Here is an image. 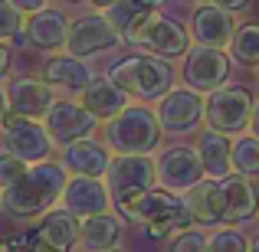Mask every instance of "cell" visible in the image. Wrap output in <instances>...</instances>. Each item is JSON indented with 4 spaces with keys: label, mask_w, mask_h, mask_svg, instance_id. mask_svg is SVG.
Here are the masks:
<instances>
[{
    "label": "cell",
    "mask_w": 259,
    "mask_h": 252,
    "mask_svg": "<svg viewBox=\"0 0 259 252\" xmlns=\"http://www.w3.org/2000/svg\"><path fill=\"white\" fill-rule=\"evenodd\" d=\"M66 183H69V170L63 167V161H39V164H30L20 183L0 190V207L10 220L20 223L43 220L63 200Z\"/></svg>",
    "instance_id": "cell-1"
},
{
    "label": "cell",
    "mask_w": 259,
    "mask_h": 252,
    "mask_svg": "<svg viewBox=\"0 0 259 252\" xmlns=\"http://www.w3.org/2000/svg\"><path fill=\"white\" fill-rule=\"evenodd\" d=\"M108 79L128 92V98L161 102L174 88V66L161 56H128L112 66Z\"/></svg>",
    "instance_id": "cell-2"
},
{
    "label": "cell",
    "mask_w": 259,
    "mask_h": 252,
    "mask_svg": "<svg viewBox=\"0 0 259 252\" xmlns=\"http://www.w3.org/2000/svg\"><path fill=\"white\" fill-rule=\"evenodd\" d=\"M158 112L148 105H128L121 115L105 121V147L115 154H151L161 144Z\"/></svg>",
    "instance_id": "cell-3"
},
{
    "label": "cell",
    "mask_w": 259,
    "mask_h": 252,
    "mask_svg": "<svg viewBox=\"0 0 259 252\" xmlns=\"http://www.w3.org/2000/svg\"><path fill=\"white\" fill-rule=\"evenodd\" d=\"M253 95L243 85H223L203 98V125L210 131H220L227 138H236L249 128L253 118Z\"/></svg>",
    "instance_id": "cell-4"
},
{
    "label": "cell",
    "mask_w": 259,
    "mask_h": 252,
    "mask_svg": "<svg viewBox=\"0 0 259 252\" xmlns=\"http://www.w3.org/2000/svg\"><path fill=\"white\" fill-rule=\"evenodd\" d=\"M0 134H4V151L13 154V158H20V161H26V164L50 161L53 147H56L43 121L23 118V115H17V112H10V115L4 118Z\"/></svg>",
    "instance_id": "cell-5"
},
{
    "label": "cell",
    "mask_w": 259,
    "mask_h": 252,
    "mask_svg": "<svg viewBox=\"0 0 259 252\" xmlns=\"http://www.w3.org/2000/svg\"><path fill=\"white\" fill-rule=\"evenodd\" d=\"M118 43H121L118 30L105 20L102 10H89L82 17L69 20V36H66V53L69 56L89 59V56H99V53L112 49Z\"/></svg>",
    "instance_id": "cell-6"
},
{
    "label": "cell",
    "mask_w": 259,
    "mask_h": 252,
    "mask_svg": "<svg viewBox=\"0 0 259 252\" xmlns=\"http://www.w3.org/2000/svg\"><path fill=\"white\" fill-rule=\"evenodd\" d=\"M43 125H46V131H50L53 144L56 147H69V144H76V141H82V138H92L99 118L89 112L82 102L56 98V105L50 108V115L43 118Z\"/></svg>",
    "instance_id": "cell-7"
},
{
    "label": "cell",
    "mask_w": 259,
    "mask_h": 252,
    "mask_svg": "<svg viewBox=\"0 0 259 252\" xmlns=\"http://www.w3.org/2000/svg\"><path fill=\"white\" fill-rule=\"evenodd\" d=\"M158 121L164 134H187L203 125V95L190 85H174L164 98L158 102Z\"/></svg>",
    "instance_id": "cell-8"
},
{
    "label": "cell",
    "mask_w": 259,
    "mask_h": 252,
    "mask_svg": "<svg viewBox=\"0 0 259 252\" xmlns=\"http://www.w3.org/2000/svg\"><path fill=\"white\" fill-rule=\"evenodd\" d=\"M181 76H184V85H190L200 95H210V92L227 85L230 59L223 49H213V46H194V49H187Z\"/></svg>",
    "instance_id": "cell-9"
},
{
    "label": "cell",
    "mask_w": 259,
    "mask_h": 252,
    "mask_svg": "<svg viewBox=\"0 0 259 252\" xmlns=\"http://www.w3.org/2000/svg\"><path fill=\"white\" fill-rule=\"evenodd\" d=\"M158 183L171 193H184L190 190L194 183H200L203 177V164H200V154H197L194 144H171L158 154Z\"/></svg>",
    "instance_id": "cell-10"
},
{
    "label": "cell",
    "mask_w": 259,
    "mask_h": 252,
    "mask_svg": "<svg viewBox=\"0 0 259 252\" xmlns=\"http://www.w3.org/2000/svg\"><path fill=\"white\" fill-rule=\"evenodd\" d=\"M135 46H141V49H148L151 56H161V59L171 63V59H181L184 53L190 49V33L184 30L177 20L154 13V17L148 20V26L141 30V36L135 39Z\"/></svg>",
    "instance_id": "cell-11"
},
{
    "label": "cell",
    "mask_w": 259,
    "mask_h": 252,
    "mask_svg": "<svg viewBox=\"0 0 259 252\" xmlns=\"http://www.w3.org/2000/svg\"><path fill=\"white\" fill-rule=\"evenodd\" d=\"M63 207L69 210V213H76L79 220H85V216L108 213L115 203H112V190H108L105 177L72 174L69 183H66V190H63Z\"/></svg>",
    "instance_id": "cell-12"
},
{
    "label": "cell",
    "mask_w": 259,
    "mask_h": 252,
    "mask_svg": "<svg viewBox=\"0 0 259 252\" xmlns=\"http://www.w3.org/2000/svg\"><path fill=\"white\" fill-rule=\"evenodd\" d=\"M105 183L112 193L151 190V187H158V164L151 161V154H115L112 164H108Z\"/></svg>",
    "instance_id": "cell-13"
},
{
    "label": "cell",
    "mask_w": 259,
    "mask_h": 252,
    "mask_svg": "<svg viewBox=\"0 0 259 252\" xmlns=\"http://www.w3.org/2000/svg\"><path fill=\"white\" fill-rule=\"evenodd\" d=\"M7 95H10V108L23 118H36L43 121L50 115V108L56 105V88L46 82L43 76H20L7 85Z\"/></svg>",
    "instance_id": "cell-14"
},
{
    "label": "cell",
    "mask_w": 259,
    "mask_h": 252,
    "mask_svg": "<svg viewBox=\"0 0 259 252\" xmlns=\"http://www.w3.org/2000/svg\"><path fill=\"white\" fill-rule=\"evenodd\" d=\"M220 193H223V226H240V223L259 216V193L243 174L220 177Z\"/></svg>",
    "instance_id": "cell-15"
},
{
    "label": "cell",
    "mask_w": 259,
    "mask_h": 252,
    "mask_svg": "<svg viewBox=\"0 0 259 252\" xmlns=\"http://www.w3.org/2000/svg\"><path fill=\"white\" fill-rule=\"evenodd\" d=\"M236 33V17L230 10H220L213 4H203L194 10L190 20V39L197 46H213V49H227L230 39Z\"/></svg>",
    "instance_id": "cell-16"
},
{
    "label": "cell",
    "mask_w": 259,
    "mask_h": 252,
    "mask_svg": "<svg viewBox=\"0 0 259 252\" xmlns=\"http://www.w3.org/2000/svg\"><path fill=\"white\" fill-rule=\"evenodd\" d=\"M66 36H69V17H66L63 10L46 7V10L26 17L23 36H20V39H23L26 46H33V49L53 53V49H63V46H66Z\"/></svg>",
    "instance_id": "cell-17"
},
{
    "label": "cell",
    "mask_w": 259,
    "mask_h": 252,
    "mask_svg": "<svg viewBox=\"0 0 259 252\" xmlns=\"http://www.w3.org/2000/svg\"><path fill=\"white\" fill-rule=\"evenodd\" d=\"M43 79L56 88V92H66V95H82L85 88L95 82V76H92V69L85 66V59L69 56V53L46 59Z\"/></svg>",
    "instance_id": "cell-18"
},
{
    "label": "cell",
    "mask_w": 259,
    "mask_h": 252,
    "mask_svg": "<svg viewBox=\"0 0 259 252\" xmlns=\"http://www.w3.org/2000/svg\"><path fill=\"white\" fill-rule=\"evenodd\" d=\"M184 207H187L190 220H194L197 226H220V223H223L220 180L203 177L200 183H194L190 190H184Z\"/></svg>",
    "instance_id": "cell-19"
},
{
    "label": "cell",
    "mask_w": 259,
    "mask_h": 252,
    "mask_svg": "<svg viewBox=\"0 0 259 252\" xmlns=\"http://www.w3.org/2000/svg\"><path fill=\"white\" fill-rule=\"evenodd\" d=\"M108 164H112L108 147L99 144L95 138H82V141H76V144L63 147V167L72 170V174H79V177H105Z\"/></svg>",
    "instance_id": "cell-20"
},
{
    "label": "cell",
    "mask_w": 259,
    "mask_h": 252,
    "mask_svg": "<svg viewBox=\"0 0 259 252\" xmlns=\"http://www.w3.org/2000/svg\"><path fill=\"white\" fill-rule=\"evenodd\" d=\"M79 102H82L99 121H112L115 115H121L132 105V102H128V92H121L112 79H95V82L79 95Z\"/></svg>",
    "instance_id": "cell-21"
},
{
    "label": "cell",
    "mask_w": 259,
    "mask_h": 252,
    "mask_svg": "<svg viewBox=\"0 0 259 252\" xmlns=\"http://www.w3.org/2000/svg\"><path fill=\"white\" fill-rule=\"evenodd\" d=\"M79 242L89 252H102V249H118L121 242V220L108 210L99 216H85L79 220Z\"/></svg>",
    "instance_id": "cell-22"
},
{
    "label": "cell",
    "mask_w": 259,
    "mask_h": 252,
    "mask_svg": "<svg viewBox=\"0 0 259 252\" xmlns=\"http://www.w3.org/2000/svg\"><path fill=\"white\" fill-rule=\"evenodd\" d=\"M197 154H200V164H203V174L213 177V180H220V177L233 174V161H230V151H233V141L227 138V134L220 131H203L200 138H197Z\"/></svg>",
    "instance_id": "cell-23"
},
{
    "label": "cell",
    "mask_w": 259,
    "mask_h": 252,
    "mask_svg": "<svg viewBox=\"0 0 259 252\" xmlns=\"http://www.w3.org/2000/svg\"><path fill=\"white\" fill-rule=\"evenodd\" d=\"M102 13H105V20L118 30L121 43H135V39L141 36V30L148 26V20L158 10H145V7H138L135 0H115V4H108Z\"/></svg>",
    "instance_id": "cell-24"
},
{
    "label": "cell",
    "mask_w": 259,
    "mask_h": 252,
    "mask_svg": "<svg viewBox=\"0 0 259 252\" xmlns=\"http://www.w3.org/2000/svg\"><path fill=\"white\" fill-rule=\"evenodd\" d=\"M39 239L43 242H53L59 249H76L79 246V216L69 213V210H50V213L39 220Z\"/></svg>",
    "instance_id": "cell-25"
},
{
    "label": "cell",
    "mask_w": 259,
    "mask_h": 252,
    "mask_svg": "<svg viewBox=\"0 0 259 252\" xmlns=\"http://www.w3.org/2000/svg\"><path fill=\"white\" fill-rule=\"evenodd\" d=\"M230 56L240 66H259V23H243L236 26L233 39H230Z\"/></svg>",
    "instance_id": "cell-26"
},
{
    "label": "cell",
    "mask_w": 259,
    "mask_h": 252,
    "mask_svg": "<svg viewBox=\"0 0 259 252\" xmlns=\"http://www.w3.org/2000/svg\"><path fill=\"white\" fill-rule=\"evenodd\" d=\"M233 170L243 177H256L259 174V138L253 134H236L233 138V151H230Z\"/></svg>",
    "instance_id": "cell-27"
},
{
    "label": "cell",
    "mask_w": 259,
    "mask_h": 252,
    "mask_svg": "<svg viewBox=\"0 0 259 252\" xmlns=\"http://www.w3.org/2000/svg\"><path fill=\"white\" fill-rule=\"evenodd\" d=\"M210 252H249V239L240 226H220L210 233Z\"/></svg>",
    "instance_id": "cell-28"
},
{
    "label": "cell",
    "mask_w": 259,
    "mask_h": 252,
    "mask_svg": "<svg viewBox=\"0 0 259 252\" xmlns=\"http://www.w3.org/2000/svg\"><path fill=\"white\" fill-rule=\"evenodd\" d=\"M167 252H210V233L207 226H190L171 239Z\"/></svg>",
    "instance_id": "cell-29"
},
{
    "label": "cell",
    "mask_w": 259,
    "mask_h": 252,
    "mask_svg": "<svg viewBox=\"0 0 259 252\" xmlns=\"http://www.w3.org/2000/svg\"><path fill=\"white\" fill-rule=\"evenodd\" d=\"M23 23L26 17L10 4V0H0V43H10V39L23 36Z\"/></svg>",
    "instance_id": "cell-30"
},
{
    "label": "cell",
    "mask_w": 259,
    "mask_h": 252,
    "mask_svg": "<svg viewBox=\"0 0 259 252\" xmlns=\"http://www.w3.org/2000/svg\"><path fill=\"white\" fill-rule=\"evenodd\" d=\"M26 170H30V164L20 158H13V154H0V190L13 187V183H20L26 177Z\"/></svg>",
    "instance_id": "cell-31"
},
{
    "label": "cell",
    "mask_w": 259,
    "mask_h": 252,
    "mask_svg": "<svg viewBox=\"0 0 259 252\" xmlns=\"http://www.w3.org/2000/svg\"><path fill=\"white\" fill-rule=\"evenodd\" d=\"M13 7H17L23 17H33V13H39V10H46L50 7V0H10Z\"/></svg>",
    "instance_id": "cell-32"
},
{
    "label": "cell",
    "mask_w": 259,
    "mask_h": 252,
    "mask_svg": "<svg viewBox=\"0 0 259 252\" xmlns=\"http://www.w3.org/2000/svg\"><path fill=\"white\" fill-rule=\"evenodd\" d=\"M207 4L220 7V10H230V13H240V10H249V0H207Z\"/></svg>",
    "instance_id": "cell-33"
},
{
    "label": "cell",
    "mask_w": 259,
    "mask_h": 252,
    "mask_svg": "<svg viewBox=\"0 0 259 252\" xmlns=\"http://www.w3.org/2000/svg\"><path fill=\"white\" fill-rule=\"evenodd\" d=\"M10 59H13L10 43H0V79L7 76V69H10Z\"/></svg>",
    "instance_id": "cell-34"
},
{
    "label": "cell",
    "mask_w": 259,
    "mask_h": 252,
    "mask_svg": "<svg viewBox=\"0 0 259 252\" xmlns=\"http://www.w3.org/2000/svg\"><path fill=\"white\" fill-rule=\"evenodd\" d=\"M10 112H13V108H10V95H7V88H0V125H4V118Z\"/></svg>",
    "instance_id": "cell-35"
},
{
    "label": "cell",
    "mask_w": 259,
    "mask_h": 252,
    "mask_svg": "<svg viewBox=\"0 0 259 252\" xmlns=\"http://www.w3.org/2000/svg\"><path fill=\"white\" fill-rule=\"evenodd\" d=\"M33 252H69V249H59V246H53V242H43L36 236V246H33Z\"/></svg>",
    "instance_id": "cell-36"
},
{
    "label": "cell",
    "mask_w": 259,
    "mask_h": 252,
    "mask_svg": "<svg viewBox=\"0 0 259 252\" xmlns=\"http://www.w3.org/2000/svg\"><path fill=\"white\" fill-rule=\"evenodd\" d=\"M249 131H253V138H259V102L253 105V118H249Z\"/></svg>",
    "instance_id": "cell-37"
},
{
    "label": "cell",
    "mask_w": 259,
    "mask_h": 252,
    "mask_svg": "<svg viewBox=\"0 0 259 252\" xmlns=\"http://www.w3.org/2000/svg\"><path fill=\"white\" fill-rule=\"evenodd\" d=\"M138 7H145V10H161V7L167 4V0H135Z\"/></svg>",
    "instance_id": "cell-38"
},
{
    "label": "cell",
    "mask_w": 259,
    "mask_h": 252,
    "mask_svg": "<svg viewBox=\"0 0 259 252\" xmlns=\"http://www.w3.org/2000/svg\"><path fill=\"white\" fill-rule=\"evenodd\" d=\"M92 4H95V10H105V7L115 4V0H92Z\"/></svg>",
    "instance_id": "cell-39"
},
{
    "label": "cell",
    "mask_w": 259,
    "mask_h": 252,
    "mask_svg": "<svg viewBox=\"0 0 259 252\" xmlns=\"http://www.w3.org/2000/svg\"><path fill=\"white\" fill-rule=\"evenodd\" d=\"M249 252H259V236H253V239H249Z\"/></svg>",
    "instance_id": "cell-40"
},
{
    "label": "cell",
    "mask_w": 259,
    "mask_h": 252,
    "mask_svg": "<svg viewBox=\"0 0 259 252\" xmlns=\"http://www.w3.org/2000/svg\"><path fill=\"white\" fill-rule=\"evenodd\" d=\"M0 252H10V246H7V242H0Z\"/></svg>",
    "instance_id": "cell-41"
},
{
    "label": "cell",
    "mask_w": 259,
    "mask_h": 252,
    "mask_svg": "<svg viewBox=\"0 0 259 252\" xmlns=\"http://www.w3.org/2000/svg\"><path fill=\"white\" fill-rule=\"evenodd\" d=\"M181 4H184V7H187V4H200V0H181Z\"/></svg>",
    "instance_id": "cell-42"
},
{
    "label": "cell",
    "mask_w": 259,
    "mask_h": 252,
    "mask_svg": "<svg viewBox=\"0 0 259 252\" xmlns=\"http://www.w3.org/2000/svg\"><path fill=\"white\" fill-rule=\"evenodd\" d=\"M256 85H259V66H256Z\"/></svg>",
    "instance_id": "cell-43"
},
{
    "label": "cell",
    "mask_w": 259,
    "mask_h": 252,
    "mask_svg": "<svg viewBox=\"0 0 259 252\" xmlns=\"http://www.w3.org/2000/svg\"><path fill=\"white\" fill-rule=\"evenodd\" d=\"M102 252H118V249H102Z\"/></svg>",
    "instance_id": "cell-44"
},
{
    "label": "cell",
    "mask_w": 259,
    "mask_h": 252,
    "mask_svg": "<svg viewBox=\"0 0 259 252\" xmlns=\"http://www.w3.org/2000/svg\"><path fill=\"white\" fill-rule=\"evenodd\" d=\"M69 4H79V0H69Z\"/></svg>",
    "instance_id": "cell-45"
}]
</instances>
